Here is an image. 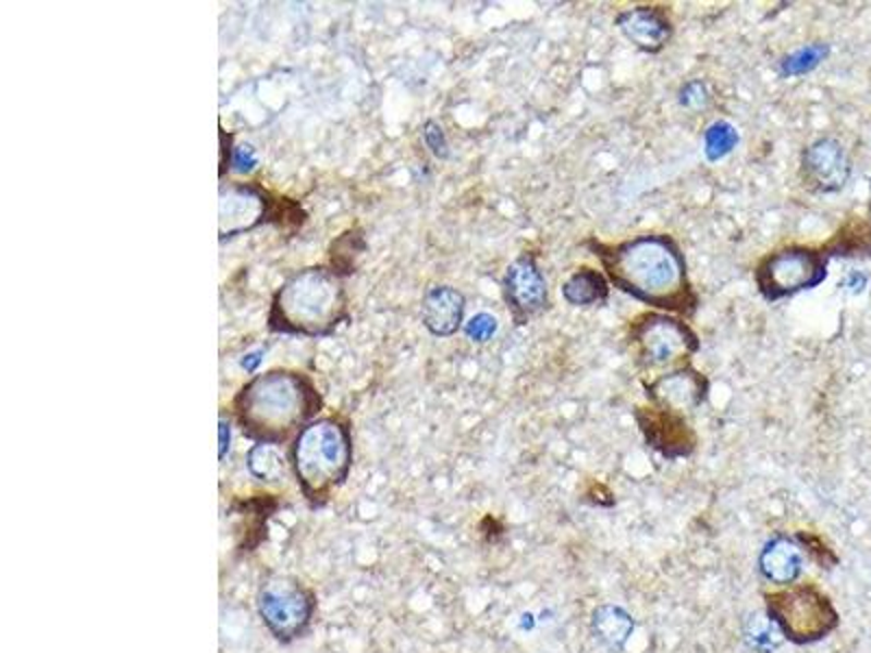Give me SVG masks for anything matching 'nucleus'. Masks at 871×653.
Wrapping results in <instances>:
<instances>
[{
	"instance_id": "obj_23",
	"label": "nucleus",
	"mask_w": 871,
	"mask_h": 653,
	"mask_svg": "<svg viewBox=\"0 0 871 653\" xmlns=\"http://www.w3.org/2000/svg\"><path fill=\"white\" fill-rule=\"evenodd\" d=\"M496 329H499L496 318H494L492 313H486V311L475 313V316L464 324V333H466V337L473 340V342H488V340L496 333Z\"/></svg>"
},
{
	"instance_id": "obj_24",
	"label": "nucleus",
	"mask_w": 871,
	"mask_h": 653,
	"mask_svg": "<svg viewBox=\"0 0 871 653\" xmlns=\"http://www.w3.org/2000/svg\"><path fill=\"white\" fill-rule=\"evenodd\" d=\"M708 102H710V91H708L703 81L695 78V81H688V83L682 85V89H679V104L682 107L697 111V109H703Z\"/></svg>"
},
{
	"instance_id": "obj_9",
	"label": "nucleus",
	"mask_w": 871,
	"mask_h": 653,
	"mask_svg": "<svg viewBox=\"0 0 871 653\" xmlns=\"http://www.w3.org/2000/svg\"><path fill=\"white\" fill-rule=\"evenodd\" d=\"M503 298L516 324H527L549 309L547 279L533 255L523 252L505 268Z\"/></svg>"
},
{
	"instance_id": "obj_2",
	"label": "nucleus",
	"mask_w": 871,
	"mask_h": 653,
	"mask_svg": "<svg viewBox=\"0 0 871 653\" xmlns=\"http://www.w3.org/2000/svg\"><path fill=\"white\" fill-rule=\"evenodd\" d=\"M320 407L322 398L311 379L285 368L253 377L233 398L242 431L266 444H279L307 427Z\"/></svg>"
},
{
	"instance_id": "obj_10",
	"label": "nucleus",
	"mask_w": 871,
	"mask_h": 653,
	"mask_svg": "<svg viewBox=\"0 0 871 653\" xmlns=\"http://www.w3.org/2000/svg\"><path fill=\"white\" fill-rule=\"evenodd\" d=\"M803 187L814 194L841 192L851 174V161L845 146L834 137H819L810 141L799 161Z\"/></svg>"
},
{
	"instance_id": "obj_19",
	"label": "nucleus",
	"mask_w": 871,
	"mask_h": 653,
	"mask_svg": "<svg viewBox=\"0 0 871 653\" xmlns=\"http://www.w3.org/2000/svg\"><path fill=\"white\" fill-rule=\"evenodd\" d=\"M248 468L263 481H279L285 477V457L277 444L257 442L248 453Z\"/></svg>"
},
{
	"instance_id": "obj_8",
	"label": "nucleus",
	"mask_w": 871,
	"mask_h": 653,
	"mask_svg": "<svg viewBox=\"0 0 871 653\" xmlns=\"http://www.w3.org/2000/svg\"><path fill=\"white\" fill-rule=\"evenodd\" d=\"M257 609L274 638L292 640L307 629L314 603L296 579L274 575L259 586Z\"/></svg>"
},
{
	"instance_id": "obj_28",
	"label": "nucleus",
	"mask_w": 871,
	"mask_h": 653,
	"mask_svg": "<svg viewBox=\"0 0 871 653\" xmlns=\"http://www.w3.org/2000/svg\"><path fill=\"white\" fill-rule=\"evenodd\" d=\"M261 357H263V350L248 353V355L242 359V368H244V370H248V372H253V370L257 368V364L261 361Z\"/></svg>"
},
{
	"instance_id": "obj_6",
	"label": "nucleus",
	"mask_w": 871,
	"mask_h": 653,
	"mask_svg": "<svg viewBox=\"0 0 871 653\" xmlns=\"http://www.w3.org/2000/svg\"><path fill=\"white\" fill-rule=\"evenodd\" d=\"M766 614L797 644L821 640L838 625L832 601L812 583L788 586L766 594Z\"/></svg>"
},
{
	"instance_id": "obj_25",
	"label": "nucleus",
	"mask_w": 871,
	"mask_h": 653,
	"mask_svg": "<svg viewBox=\"0 0 871 653\" xmlns=\"http://www.w3.org/2000/svg\"><path fill=\"white\" fill-rule=\"evenodd\" d=\"M422 137H425V144H427V148L431 150L433 157H438V159H446L449 157V141L444 137L442 126L436 120H427L425 122Z\"/></svg>"
},
{
	"instance_id": "obj_16",
	"label": "nucleus",
	"mask_w": 871,
	"mask_h": 653,
	"mask_svg": "<svg viewBox=\"0 0 871 653\" xmlns=\"http://www.w3.org/2000/svg\"><path fill=\"white\" fill-rule=\"evenodd\" d=\"M562 296L573 307H594L603 305L610 296V281L603 272L581 266L571 272L562 283Z\"/></svg>"
},
{
	"instance_id": "obj_7",
	"label": "nucleus",
	"mask_w": 871,
	"mask_h": 653,
	"mask_svg": "<svg viewBox=\"0 0 871 653\" xmlns=\"http://www.w3.org/2000/svg\"><path fill=\"white\" fill-rule=\"evenodd\" d=\"M827 276V257L810 246H784L766 255L753 270V281L764 300L775 303L812 289Z\"/></svg>"
},
{
	"instance_id": "obj_26",
	"label": "nucleus",
	"mask_w": 871,
	"mask_h": 653,
	"mask_svg": "<svg viewBox=\"0 0 871 653\" xmlns=\"http://www.w3.org/2000/svg\"><path fill=\"white\" fill-rule=\"evenodd\" d=\"M233 165L237 172H250L257 165V152L250 144H240L233 152Z\"/></svg>"
},
{
	"instance_id": "obj_4",
	"label": "nucleus",
	"mask_w": 871,
	"mask_h": 653,
	"mask_svg": "<svg viewBox=\"0 0 871 653\" xmlns=\"http://www.w3.org/2000/svg\"><path fill=\"white\" fill-rule=\"evenodd\" d=\"M292 468L307 501H324L344 483L351 468V433L338 418H318L303 427L292 444Z\"/></svg>"
},
{
	"instance_id": "obj_3",
	"label": "nucleus",
	"mask_w": 871,
	"mask_h": 653,
	"mask_svg": "<svg viewBox=\"0 0 871 653\" xmlns=\"http://www.w3.org/2000/svg\"><path fill=\"white\" fill-rule=\"evenodd\" d=\"M346 318V294L335 270L309 266L290 274L272 296L268 329L322 337Z\"/></svg>"
},
{
	"instance_id": "obj_18",
	"label": "nucleus",
	"mask_w": 871,
	"mask_h": 653,
	"mask_svg": "<svg viewBox=\"0 0 871 653\" xmlns=\"http://www.w3.org/2000/svg\"><path fill=\"white\" fill-rule=\"evenodd\" d=\"M592 629L603 644L610 649H621L634 629V620L621 607L603 605L592 614Z\"/></svg>"
},
{
	"instance_id": "obj_11",
	"label": "nucleus",
	"mask_w": 871,
	"mask_h": 653,
	"mask_svg": "<svg viewBox=\"0 0 871 653\" xmlns=\"http://www.w3.org/2000/svg\"><path fill=\"white\" fill-rule=\"evenodd\" d=\"M270 198L250 183H229L218 196V233L220 239L242 235L263 224L270 215Z\"/></svg>"
},
{
	"instance_id": "obj_14",
	"label": "nucleus",
	"mask_w": 871,
	"mask_h": 653,
	"mask_svg": "<svg viewBox=\"0 0 871 653\" xmlns=\"http://www.w3.org/2000/svg\"><path fill=\"white\" fill-rule=\"evenodd\" d=\"M466 298L451 285H433L427 289L420 307L425 329L436 337H449L459 331L464 320Z\"/></svg>"
},
{
	"instance_id": "obj_12",
	"label": "nucleus",
	"mask_w": 871,
	"mask_h": 653,
	"mask_svg": "<svg viewBox=\"0 0 871 653\" xmlns=\"http://www.w3.org/2000/svg\"><path fill=\"white\" fill-rule=\"evenodd\" d=\"M645 390L655 409L682 416L684 411L697 409L708 398V379L686 364L660 372Z\"/></svg>"
},
{
	"instance_id": "obj_13",
	"label": "nucleus",
	"mask_w": 871,
	"mask_h": 653,
	"mask_svg": "<svg viewBox=\"0 0 871 653\" xmlns=\"http://www.w3.org/2000/svg\"><path fill=\"white\" fill-rule=\"evenodd\" d=\"M623 37L647 54H658L673 37V24L660 7H634L616 15Z\"/></svg>"
},
{
	"instance_id": "obj_29",
	"label": "nucleus",
	"mask_w": 871,
	"mask_h": 653,
	"mask_svg": "<svg viewBox=\"0 0 871 653\" xmlns=\"http://www.w3.org/2000/svg\"><path fill=\"white\" fill-rule=\"evenodd\" d=\"M229 448V422L220 418V459L224 457V451Z\"/></svg>"
},
{
	"instance_id": "obj_20",
	"label": "nucleus",
	"mask_w": 871,
	"mask_h": 653,
	"mask_svg": "<svg viewBox=\"0 0 871 653\" xmlns=\"http://www.w3.org/2000/svg\"><path fill=\"white\" fill-rule=\"evenodd\" d=\"M827 52H830L827 44H821V41L801 46V48H797V50L784 54V57L777 61V72H780L782 76H799V74H806V72L814 70V67L827 57Z\"/></svg>"
},
{
	"instance_id": "obj_17",
	"label": "nucleus",
	"mask_w": 871,
	"mask_h": 653,
	"mask_svg": "<svg viewBox=\"0 0 871 653\" xmlns=\"http://www.w3.org/2000/svg\"><path fill=\"white\" fill-rule=\"evenodd\" d=\"M642 431L647 433V440L660 448L664 455L668 457H679V455H688L695 446V435L690 433L686 420L682 416H677L671 424V429H662V424L658 422L655 414H649L647 424L642 422Z\"/></svg>"
},
{
	"instance_id": "obj_27",
	"label": "nucleus",
	"mask_w": 871,
	"mask_h": 653,
	"mask_svg": "<svg viewBox=\"0 0 871 653\" xmlns=\"http://www.w3.org/2000/svg\"><path fill=\"white\" fill-rule=\"evenodd\" d=\"M845 285H847L854 294H858V292H862V287L867 285V276L860 274V272H849L847 279H845Z\"/></svg>"
},
{
	"instance_id": "obj_15",
	"label": "nucleus",
	"mask_w": 871,
	"mask_h": 653,
	"mask_svg": "<svg viewBox=\"0 0 871 653\" xmlns=\"http://www.w3.org/2000/svg\"><path fill=\"white\" fill-rule=\"evenodd\" d=\"M803 566L801 549L784 535L773 538L760 553V572L777 586H790Z\"/></svg>"
},
{
	"instance_id": "obj_22",
	"label": "nucleus",
	"mask_w": 871,
	"mask_h": 653,
	"mask_svg": "<svg viewBox=\"0 0 871 653\" xmlns=\"http://www.w3.org/2000/svg\"><path fill=\"white\" fill-rule=\"evenodd\" d=\"M782 636L784 633L780 631V627L775 625V620L769 614L766 616H758V614L751 616L749 623H747V629H745L747 642L753 649L764 651V653L777 649V644L782 642Z\"/></svg>"
},
{
	"instance_id": "obj_5",
	"label": "nucleus",
	"mask_w": 871,
	"mask_h": 653,
	"mask_svg": "<svg viewBox=\"0 0 871 653\" xmlns=\"http://www.w3.org/2000/svg\"><path fill=\"white\" fill-rule=\"evenodd\" d=\"M629 344L636 364L645 370L686 366L699 350V337L684 318L664 311L640 313L629 326Z\"/></svg>"
},
{
	"instance_id": "obj_1",
	"label": "nucleus",
	"mask_w": 871,
	"mask_h": 653,
	"mask_svg": "<svg viewBox=\"0 0 871 653\" xmlns=\"http://www.w3.org/2000/svg\"><path fill=\"white\" fill-rule=\"evenodd\" d=\"M603 274L618 292L679 318H692L699 296L692 289L686 257L671 235L642 233L616 244L586 242Z\"/></svg>"
},
{
	"instance_id": "obj_21",
	"label": "nucleus",
	"mask_w": 871,
	"mask_h": 653,
	"mask_svg": "<svg viewBox=\"0 0 871 653\" xmlns=\"http://www.w3.org/2000/svg\"><path fill=\"white\" fill-rule=\"evenodd\" d=\"M736 144H738V131L725 120L712 122L703 133V152L708 161H719L727 157L736 148Z\"/></svg>"
}]
</instances>
